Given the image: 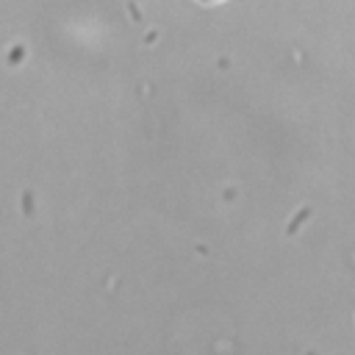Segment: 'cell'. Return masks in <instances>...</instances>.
Wrapping results in <instances>:
<instances>
[{
    "mask_svg": "<svg viewBox=\"0 0 355 355\" xmlns=\"http://www.w3.org/2000/svg\"><path fill=\"white\" fill-rule=\"evenodd\" d=\"M194 3H205V6H214V3H225V0H194Z\"/></svg>",
    "mask_w": 355,
    "mask_h": 355,
    "instance_id": "1",
    "label": "cell"
}]
</instances>
